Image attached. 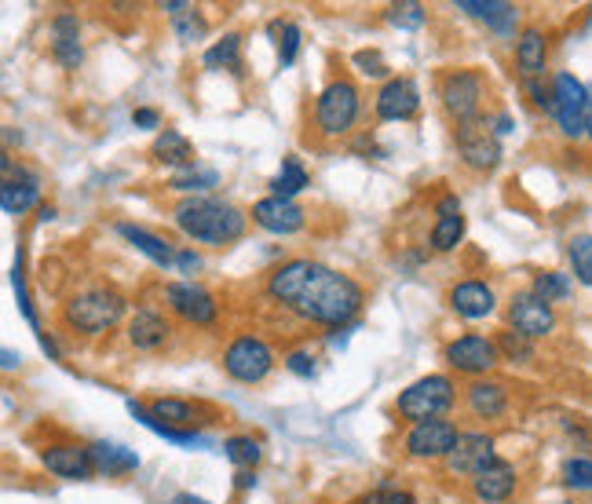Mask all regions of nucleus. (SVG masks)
Masks as SVG:
<instances>
[{
  "label": "nucleus",
  "instance_id": "obj_12",
  "mask_svg": "<svg viewBox=\"0 0 592 504\" xmlns=\"http://www.w3.org/2000/svg\"><path fill=\"white\" fill-rule=\"evenodd\" d=\"M509 322H512V333H520L534 344V340L549 336L552 330H556V308H549L545 300H538L531 289H526V293L512 296Z\"/></svg>",
  "mask_w": 592,
  "mask_h": 504
},
{
  "label": "nucleus",
  "instance_id": "obj_11",
  "mask_svg": "<svg viewBox=\"0 0 592 504\" xmlns=\"http://www.w3.org/2000/svg\"><path fill=\"white\" fill-rule=\"evenodd\" d=\"M480 103H483V78L475 70H453L443 81V107L458 124L480 118Z\"/></svg>",
  "mask_w": 592,
  "mask_h": 504
},
{
  "label": "nucleus",
  "instance_id": "obj_35",
  "mask_svg": "<svg viewBox=\"0 0 592 504\" xmlns=\"http://www.w3.org/2000/svg\"><path fill=\"white\" fill-rule=\"evenodd\" d=\"M494 347H498V359H509V362H534V344L526 336L520 333H512L505 330L498 340H494Z\"/></svg>",
  "mask_w": 592,
  "mask_h": 504
},
{
  "label": "nucleus",
  "instance_id": "obj_1",
  "mask_svg": "<svg viewBox=\"0 0 592 504\" xmlns=\"http://www.w3.org/2000/svg\"><path fill=\"white\" fill-rule=\"evenodd\" d=\"M268 293L282 308L314 325H348L367 304V293L355 279L314 260H289L271 274Z\"/></svg>",
  "mask_w": 592,
  "mask_h": 504
},
{
  "label": "nucleus",
  "instance_id": "obj_19",
  "mask_svg": "<svg viewBox=\"0 0 592 504\" xmlns=\"http://www.w3.org/2000/svg\"><path fill=\"white\" fill-rule=\"evenodd\" d=\"M41 201V183L33 180L27 169H11L8 175H0V209L11 216H22Z\"/></svg>",
  "mask_w": 592,
  "mask_h": 504
},
{
  "label": "nucleus",
  "instance_id": "obj_16",
  "mask_svg": "<svg viewBox=\"0 0 592 504\" xmlns=\"http://www.w3.org/2000/svg\"><path fill=\"white\" fill-rule=\"evenodd\" d=\"M421 110V92L410 78H392L377 92V118L381 121H410Z\"/></svg>",
  "mask_w": 592,
  "mask_h": 504
},
{
  "label": "nucleus",
  "instance_id": "obj_37",
  "mask_svg": "<svg viewBox=\"0 0 592 504\" xmlns=\"http://www.w3.org/2000/svg\"><path fill=\"white\" fill-rule=\"evenodd\" d=\"M271 33H279V62L282 67H293L300 52V27L297 22H274Z\"/></svg>",
  "mask_w": 592,
  "mask_h": 504
},
{
  "label": "nucleus",
  "instance_id": "obj_42",
  "mask_svg": "<svg viewBox=\"0 0 592 504\" xmlns=\"http://www.w3.org/2000/svg\"><path fill=\"white\" fill-rule=\"evenodd\" d=\"M172 22H175V33H180L183 41H194V37L205 33V22H201V16H198L194 8H187L183 16H175Z\"/></svg>",
  "mask_w": 592,
  "mask_h": 504
},
{
  "label": "nucleus",
  "instance_id": "obj_38",
  "mask_svg": "<svg viewBox=\"0 0 592 504\" xmlns=\"http://www.w3.org/2000/svg\"><path fill=\"white\" fill-rule=\"evenodd\" d=\"M571 268L578 274V282L592 285V242H589V234L574 238V242H571Z\"/></svg>",
  "mask_w": 592,
  "mask_h": 504
},
{
  "label": "nucleus",
  "instance_id": "obj_20",
  "mask_svg": "<svg viewBox=\"0 0 592 504\" xmlns=\"http://www.w3.org/2000/svg\"><path fill=\"white\" fill-rule=\"evenodd\" d=\"M450 308L461 314V319L469 322H480V319H490L498 308V296L494 289H490L486 282H458L450 289Z\"/></svg>",
  "mask_w": 592,
  "mask_h": 504
},
{
  "label": "nucleus",
  "instance_id": "obj_23",
  "mask_svg": "<svg viewBox=\"0 0 592 504\" xmlns=\"http://www.w3.org/2000/svg\"><path fill=\"white\" fill-rule=\"evenodd\" d=\"M52 56L59 67H67V70H78L81 67V59H84V48H81V22L78 16H56L52 22Z\"/></svg>",
  "mask_w": 592,
  "mask_h": 504
},
{
  "label": "nucleus",
  "instance_id": "obj_17",
  "mask_svg": "<svg viewBox=\"0 0 592 504\" xmlns=\"http://www.w3.org/2000/svg\"><path fill=\"white\" fill-rule=\"evenodd\" d=\"M545 62H549V37L541 27H523V33L515 37V70L523 81H541L545 78Z\"/></svg>",
  "mask_w": 592,
  "mask_h": 504
},
{
  "label": "nucleus",
  "instance_id": "obj_2",
  "mask_svg": "<svg viewBox=\"0 0 592 504\" xmlns=\"http://www.w3.org/2000/svg\"><path fill=\"white\" fill-rule=\"evenodd\" d=\"M245 212L220 198H187L175 209V226L201 245H231L245 234Z\"/></svg>",
  "mask_w": 592,
  "mask_h": 504
},
{
  "label": "nucleus",
  "instance_id": "obj_45",
  "mask_svg": "<svg viewBox=\"0 0 592 504\" xmlns=\"http://www.w3.org/2000/svg\"><path fill=\"white\" fill-rule=\"evenodd\" d=\"M132 124H136V129H158V124H161V113L150 110V107H140V110L132 113Z\"/></svg>",
  "mask_w": 592,
  "mask_h": 504
},
{
  "label": "nucleus",
  "instance_id": "obj_49",
  "mask_svg": "<svg viewBox=\"0 0 592 504\" xmlns=\"http://www.w3.org/2000/svg\"><path fill=\"white\" fill-rule=\"evenodd\" d=\"M11 169H16V161H11V158H8V150L0 147V175H8Z\"/></svg>",
  "mask_w": 592,
  "mask_h": 504
},
{
  "label": "nucleus",
  "instance_id": "obj_18",
  "mask_svg": "<svg viewBox=\"0 0 592 504\" xmlns=\"http://www.w3.org/2000/svg\"><path fill=\"white\" fill-rule=\"evenodd\" d=\"M41 464L52 475L59 478H73V483H81V478H92V457H88V446H73V443H59V446H48L41 450Z\"/></svg>",
  "mask_w": 592,
  "mask_h": 504
},
{
  "label": "nucleus",
  "instance_id": "obj_36",
  "mask_svg": "<svg viewBox=\"0 0 592 504\" xmlns=\"http://www.w3.org/2000/svg\"><path fill=\"white\" fill-rule=\"evenodd\" d=\"M220 183V172L217 169H194L187 165V172H180L172 180V191H209V187Z\"/></svg>",
  "mask_w": 592,
  "mask_h": 504
},
{
  "label": "nucleus",
  "instance_id": "obj_44",
  "mask_svg": "<svg viewBox=\"0 0 592 504\" xmlns=\"http://www.w3.org/2000/svg\"><path fill=\"white\" fill-rule=\"evenodd\" d=\"M523 88H526V95H531V103L538 107V110H549V84H545V78L541 81H523Z\"/></svg>",
  "mask_w": 592,
  "mask_h": 504
},
{
  "label": "nucleus",
  "instance_id": "obj_3",
  "mask_svg": "<svg viewBox=\"0 0 592 504\" xmlns=\"http://www.w3.org/2000/svg\"><path fill=\"white\" fill-rule=\"evenodd\" d=\"M121 319H124V296L113 293V289H103V285L84 289V293L70 296L67 308H62V322H67L70 330L81 333V336L107 333Z\"/></svg>",
  "mask_w": 592,
  "mask_h": 504
},
{
  "label": "nucleus",
  "instance_id": "obj_7",
  "mask_svg": "<svg viewBox=\"0 0 592 504\" xmlns=\"http://www.w3.org/2000/svg\"><path fill=\"white\" fill-rule=\"evenodd\" d=\"M223 370L238 384H260V381H268V373L274 370V351L268 347V340H260V336H238L234 344L223 351Z\"/></svg>",
  "mask_w": 592,
  "mask_h": 504
},
{
  "label": "nucleus",
  "instance_id": "obj_21",
  "mask_svg": "<svg viewBox=\"0 0 592 504\" xmlns=\"http://www.w3.org/2000/svg\"><path fill=\"white\" fill-rule=\"evenodd\" d=\"M458 11L486 22V27L494 33H501V37H512L515 27H520V8L509 4V0H486V4H483V0H461Z\"/></svg>",
  "mask_w": 592,
  "mask_h": 504
},
{
  "label": "nucleus",
  "instance_id": "obj_8",
  "mask_svg": "<svg viewBox=\"0 0 592 504\" xmlns=\"http://www.w3.org/2000/svg\"><path fill=\"white\" fill-rule=\"evenodd\" d=\"M446 472L450 475H458V478H472V475H480L486 464H494L498 461V453H494V435H483V432H464L458 435V443L450 446L446 453Z\"/></svg>",
  "mask_w": 592,
  "mask_h": 504
},
{
  "label": "nucleus",
  "instance_id": "obj_33",
  "mask_svg": "<svg viewBox=\"0 0 592 504\" xmlns=\"http://www.w3.org/2000/svg\"><path fill=\"white\" fill-rule=\"evenodd\" d=\"M531 293L538 300H545V304L552 308V304H560V300H566V296L574 293V282L566 279L563 271H545V274H538V279H534Z\"/></svg>",
  "mask_w": 592,
  "mask_h": 504
},
{
  "label": "nucleus",
  "instance_id": "obj_51",
  "mask_svg": "<svg viewBox=\"0 0 592 504\" xmlns=\"http://www.w3.org/2000/svg\"><path fill=\"white\" fill-rule=\"evenodd\" d=\"M253 483H257V478H253V472H238V486H242V490H249Z\"/></svg>",
  "mask_w": 592,
  "mask_h": 504
},
{
  "label": "nucleus",
  "instance_id": "obj_40",
  "mask_svg": "<svg viewBox=\"0 0 592 504\" xmlns=\"http://www.w3.org/2000/svg\"><path fill=\"white\" fill-rule=\"evenodd\" d=\"M388 22L407 27V30H418L424 22V8L421 4H392V8H388Z\"/></svg>",
  "mask_w": 592,
  "mask_h": 504
},
{
  "label": "nucleus",
  "instance_id": "obj_10",
  "mask_svg": "<svg viewBox=\"0 0 592 504\" xmlns=\"http://www.w3.org/2000/svg\"><path fill=\"white\" fill-rule=\"evenodd\" d=\"M446 362H450V370H458L464 376H486L501 359H498V347L490 336L464 333L453 340V344H446Z\"/></svg>",
  "mask_w": 592,
  "mask_h": 504
},
{
  "label": "nucleus",
  "instance_id": "obj_9",
  "mask_svg": "<svg viewBox=\"0 0 592 504\" xmlns=\"http://www.w3.org/2000/svg\"><path fill=\"white\" fill-rule=\"evenodd\" d=\"M458 150H461L464 165L480 169V172L494 169L501 161V140L490 132V121H483V118L458 124Z\"/></svg>",
  "mask_w": 592,
  "mask_h": 504
},
{
  "label": "nucleus",
  "instance_id": "obj_47",
  "mask_svg": "<svg viewBox=\"0 0 592 504\" xmlns=\"http://www.w3.org/2000/svg\"><path fill=\"white\" fill-rule=\"evenodd\" d=\"M175 268H180V271H187V274H194L198 268H201V256H198V252H191V249H183V252H175Z\"/></svg>",
  "mask_w": 592,
  "mask_h": 504
},
{
  "label": "nucleus",
  "instance_id": "obj_48",
  "mask_svg": "<svg viewBox=\"0 0 592 504\" xmlns=\"http://www.w3.org/2000/svg\"><path fill=\"white\" fill-rule=\"evenodd\" d=\"M19 365H22V355H19V351H8V347H0V370H19Z\"/></svg>",
  "mask_w": 592,
  "mask_h": 504
},
{
  "label": "nucleus",
  "instance_id": "obj_41",
  "mask_svg": "<svg viewBox=\"0 0 592 504\" xmlns=\"http://www.w3.org/2000/svg\"><path fill=\"white\" fill-rule=\"evenodd\" d=\"M362 504H418L410 490H395V486H377L373 494L362 497Z\"/></svg>",
  "mask_w": 592,
  "mask_h": 504
},
{
  "label": "nucleus",
  "instance_id": "obj_30",
  "mask_svg": "<svg viewBox=\"0 0 592 504\" xmlns=\"http://www.w3.org/2000/svg\"><path fill=\"white\" fill-rule=\"evenodd\" d=\"M161 165H175V169H187V165H194V147L191 140H187L183 132H175V129H165L154 140V150H150Z\"/></svg>",
  "mask_w": 592,
  "mask_h": 504
},
{
  "label": "nucleus",
  "instance_id": "obj_26",
  "mask_svg": "<svg viewBox=\"0 0 592 504\" xmlns=\"http://www.w3.org/2000/svg\"><path fill=\"white\" fill-rule=\"evenodd\" d=\"M169 322L158 311H136L129 319V344L140 351H158L169 340Z\"/></svg>",
  "mask_w": 592,
  "mask_h": 504
},
{
  "label": "nucleus",
  "instance_id": "obj_15",
  "mask_svg": "<svg viewBox=\"0 0 592 504\" xmlns=\"http://www.w3.org/2000/svg\"><path fill=\"white\" fill-rule=\"evenodd\" d=\"M253 223L263 226L268 234H297L300 226H304V209L297 205L293 198H260L253 205Z\"/></svg>",
  "mask_w": 592,
  "mask_h": 504
},
{
  "label": "nucleus",
  "instance_id": "obj_28",
  "mask_svg": "<svg viewBox=\"0 0 592 504\" xmlns=\"http://www.w3.org/2000/svg\"><path fill=\"white\" fill-rule=\"evenodd\" d=\"M118 234L124 238V242H132L136 249H140L147 260H154L158 268H172L175 252H172V245L165 242V238L150 234V231H143V226H136V223H118Z\"/></svg>",
  "mask_w": 592,
  "mask_h": 504
},
{
  "label": "nucleus",
  "instance_id": "obj_4",
  "mask_svg": "<svg viewBox=\"0 0 592 504\" xmlns=\"http://www.w3.org/2000/svg\"><path fill=\"white\" fill-rule=\"evenodd\" d=\"M549 113L560 121L563 135L571 140H585L592 129V103H589V88L574 78V73H556L549 81Z\"/></svg>",
  "mask_w": 592,
  "mask_h": 504
},
{
  "label": "nucleus",
  "instance_id": "obj_46",
  "mask_svg": "<svg viewBox=\"0 0 592 504\" xmlns=\"http://www.w3.org/2000/svg\"><path fill=\"white\" fill-rule=\"evenodd\" d=\"M355 62H359V67H367V73H373V78H381V73H388V67H384L381 56H377V52H359Z\"/></svg>",
  "mask_w": 592,
  "mask_h": 504
},
{
  "label": "nucleus",
  "instance_id": "obj_50",
  "mask_svg": "<svg viewBox=\"0 0 592 504\" xmlns=\"http://www.w3.org/2000/svg\"><path fill=\"white\" fill-rule=\"evenodd\" d=\"M172 504H209V501H201L194 494H180V497H172Z\"/></svg>",
  "mask_w": 592,
  "mask_h": 504
},
{
  "label": "nucleus",
  "instance_id": "obj_14",
  "mask_svg": "<svg viewBox=\"0 0 592 504\" xmlns=\"http://www.w3.org/2000/svg\"><path fill=\"white\" fill-rule=\"evenodd\" d=\"M458 427H453L450 421H421L410 427L407 435V453L410 457H421V461H435V457H446L450 446L458 443Z\"/></svg>",
  "mask_w": 592,
  "mask_h": 504
},
{
  "label": "nucleus",
  "instance_id": "obj_27",
  "mask_svg": "<svg viewBox=\"0 0 592 504\" xmlns=\"http://www.w3.org/2000/svg\"><path fill=\"white\" fill-rule=\"evenodd\" d=\"M88 457H92V468L103 475H129L140 468V457H136L132 450L113 446V443H92L88 446Z\"/></svg>",
  "mask_w": 592,
  "mask_h": 504
},
{
  "label": "nucleus",
  "instance_id": "obj_22",
  "mask_svg": "<svg viewBox=\"0 0 592 504\" xmlns=\"http://www.w3.org/2000/svg\"><path fill=\"white\" fill-rule=\"evenodd\" d=\"M515 483H520V475H515V468L509 461H494V464H486V468L480 475H472V490H475V497L486 501V504H501V501H509L512 497V490Z\"/></svg>",
  "mask_w": 592,
  "mask_h": 504
},
{
  "label": "nucleus",
  "instance_id": "obj_25",
  "mask_svg": "<svg viewBox=\"0 0 592 504\" xmlns=\"http://www.w3.org/2000/svg\"><path fill=\"white\" fill-rule=\"evenodd\" d=\"M464 402H469L472 417L480 421H498L509 410V387L498 381H472L464 387Z\"/></svg>",
  "mask_w": 592,
  "mask_h": 504
},
{
  "label": "nucleus",
  "instance_id": "obj_24",
  "mask_svg": "<svg viewBox=\"0 0 592 504\" xmlns=\"http://www.w3.org/2000/svg\"><path fill=\"white\" fill-rule=\"evenodd\" d=\"M439 220L432 226V249L435 252H453L461 245V238H464V216H461V201L453 198V194H443L439 198Z\"/></svg>",
  "mask_w": 592,
  "mask_h": 504
},
{
  "label": "nucleus",
  "instance_id": "obj_6",
  "mask_svg": "<svg viewBox=\"0 0 592 504\" xmlns=\"http://www.w3.org/2000/svg\"><path fill=\"white\" fill-rule=\"evenodd\" d=\"M359 88L351 81H333L322 88L319 95V107H314V121H319V129L325 135H344L351 132V124L359 121Z\"/></svg>",
  "mask_w": 592,
  "mask_h": 504
},
{
  "label": "nucleus",
  "instance_id": "obj_5",
  "mask_svg": "<svg viewBox=\"0 0 592 504\" xmlns=\"http://www.w3.org/2000/svg\"><path fill=\"white\" fill-rule=\"evenodd\" d=\"M453 399H458V392H453L450 376L432 373V376H421V381H413L407 392L399 395L395 410H399V417H407L413 424L439 421L443 413L453 410Z\"/></svg>",
  "mask_w": 592,
  "mask_h": 504
},
{
  "label": "nucleus",
  "instance_id": "obj_31",
  "mask_svg": "<svg viewBox=\"0 0 592 504\" xmlns=\"http://www.w3.org/2000/svg\"><path fill=\"white\" fill-rule=\"evenodd\" d=\"M205 67L209 70H234L242 73V37L238 33H227L223 41H217L205 52Z\"/></svg>",
  "mask_w": 592,
  "mask_h": 504
},
{
  "label": "nucleus",
  "instance_id": "obj_32",
  "mask_svg": "<svg viewBox=\"0 0 592 504\" xmlns=\"http://www.w3.org/2000/svg\"><path fill=\"white\" fill-rule=\"evenodd\" d=\"M308 183H311L308 169L300 165L297 158H285V161H282V169H279V175H274V180H271V191H274V198H293V194L304 191Z\"/></svg>",
  "mask_w": 592,
  "mask_h": 504
},
{
  "label": "nucleus",
  "instance_id": "obj_43",
  "mask_svg": "<svg viewBox=\"0 0 592 504\" xmlns=\"http://www.w3.org/2000/svg\"><path fill=\"white\" fill-rule=\"evenodd\" d=\"M285 370L297 376H314V355L311 351H293V355L285 359Z\"/></svg>",
  "mask_w": 592,
  "mask_h": 504
},
{
  "label": "nucleus",
  "instance_id": "obj_34",
  "mask_svg": "<svg viewBox=\"0 0 592 504\" xmlns=\"http://www.w3.org/2000/svg\"><path fill=\"white\" fill-rule=\"evenodd\" d=\"M223 453H227V461H231V464H238V468H257V461H260V443H257V439L253 435H231V439H227V443H223Z\"/></svg>",
  "mask_w": 592,
  "mask_h": 504
},
{
  "label": "nucleus",
  "instance_id": "obj_39",
  "mask_svg": "<svg viewBox=\"0 0 592 504\" xmlns=\"http://www.w3.org/2000/svg\"><path fill=\"white\" fill-rule=\"evenodd\" d=\"M563 486H571V490H589L592 486V461L585 457V453L563 464Z\"/></svg>",
  "mask_w": 592,
  "mask_h": 504
},
{
  "label": "nucleus",
  "instance_id": "obj_13",
  "mask_svg": "<svg viewBox=\"0 0 592 504\" xmlns=\"http://www.w3.org/2000/svg\"><path fill=\"white\" fill-rule=\"evenodd\" d=\"M165 304L172 314H180L183 322H191V325H209V322H217V300H212L209 289H201L194 282H172L165 289Z\"/></svg>",
  "mask_w": 592,
  "mask_h": 504
},
{
  "label": "nucleus",
  "instance_id": "obj_29",
  "mask_svg": "<svg viewBox=\"0 0 592 504\" xmlns=\"http://www.w3.org/2000/svg\"><path fill=\"white\" fill-rule=\"evenodd\" d=\"M147 417L154 424H161V427H172V432H191L194 406H191V402H183V399H154V402H150V410H147Z\"/></svg>",
  "mask_w": 592,
  "mask_h": 504
}]
</instances>
